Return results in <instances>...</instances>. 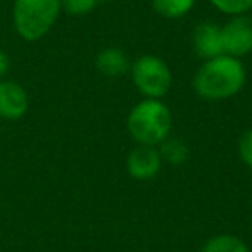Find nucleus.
I'll return each mask as SVG.
<instances>
[{
	"mask_svg": "<svg viewBox=\"0 0 252 252\" xmlns=\"http://www.w3.org/2000/svg\"><path fill=\"white\" fill-rule=\"evenodd\" d=\"M245 67L237 57L221 54L204 61L193 76V90L200 98L221 102L231 98L244 88Z\"/></svg>",
	"mask_w": 252,
	"mask_h": 252,
	"instance_id": "obj_1",
	"label": "nucleus"
},
{
	"mask_svg": "<svg viewBox=\"0 0 252 252\" xmlns=\"http://www.w3.org/2000/svg\"><path fill=\"white\" fill-rule=\"evenodd\" d=\"M173 116L159 98H144L128 116V133L138 145L158 147L171 135Z\"/></svg>",
	"mask_w": 252,
	"mask_h": 252,
	"instance_id": "obj_2",
	"label": "nucleus"
},
{
	"mask_svg": "<svg viewBox=\"0 0 252 252\" xmlns=\"http://www.w3.org/2000/svg\"><path fill=\"white\" fill-rule=\"evenodd\" d=\"M61 0H14L12 21L18 35L26 42L43 38L61 14Z\"/></svg>",
	"mask_w": 252,
	"mask_h": 252,
	"instance_id": "obj_3",
	"label": "nucleus"
},
{
	"mask_svg": "<svg viewBox=\"0 0 252 252\" xmlns=\"http://www.w3.org/2000/svg\"><path fill=\"white\" fill-rule=\"evenodd\" d=\"M131 80L145 98H159L169 94L173 87V74L169 66L154 54H144L131 63Z\"/></svg>",
	"mask_w": 252,
	"mask_h": 252,
	"instance_id": "obj_4",
	"label": "nucleus"
},
{
	"mask_svg": "<svg viewBox=\"0 0 252 252\" xmlns=\"http://www.w3.org/2000/svg\"><path fill=\"white\" fill-rule=\"evenodd\" d=\"M223 50L226 56L240 57L252 52V19L247 16H235L221 26Z\"/></svg>",
	"mask_w": 252,
	"mask_h": 252,
	"instance_id": "obj_5",
	"label": "nucleus"
},
{
	"mask_svg": "<svg viewBox=\"0 0 252 252\" xmlns=\"http://www.w3.org/2000/svg\"><path fill=\"white\" fill-rule=\"evenodd\" d=\"M162 159L159 156L158 147H147V145H138L130 152L126 159V168L128 173L135 180H152L161 171Z\"/></svg>",
	"mask_w": 252,
	"mask_h": 252,
	"instance_id": "obj_6",
	"label": "nucleus"
},
{
	"mask_svg": "<svg viewBox=\"0 0 252 252\" xmlns=\"http://www.w3.org/2000/svg\"><path fill=\"white\" fill-rule=\"evenodd\" d=\"M192 45L193 52L204 61L224 54L221 26H218L216 23L211 21H204L200 25H197L192 35Z\"/></svg>",
	"mask_w": 252,
	"mask_h": 252,
	"instance_id": "obj_7",
	"label": "nucleus"
},
{
	"mask_svg": "<svg viewBox=\"0 0 252 252\" xmlns=\"http://www.w3.org/2000/svg\"><path fill=\"white\" fill-rule=\"evenodd\" d=\"M30 98L26 90L16 81H0V118L19 119L26 114Z\"/></svg>",
	"mask_w": 252,
	"mask_h": 252,
	"instance_id": "obj_8",
	"label": "nucleus"
},
{
	"mask_svg": "<svg viewBox=\"0 0 252 252\" xmlns=\"http://www.w3.org/2000/svg\"><path fill=\"white\" fill-rule=\"evenodd\" d=\"M95 67L104 76L119 78L130 71L131 63L125 50L118 49V47H107L102 52H98L97 59H95Z\"/></svg>",
	"mask_w": 252,
	"mask_h": 252,
	"instance_id": "obj_9",
	"label": "nucleus"
},
{
	"mask_svg": "<svg viewBox=\"0 0 252 252\" xmlns=\"http://www.w3.org/2000/svg\"><path fill=\"white\" fill-rule=\"evenodd\" d=\"M158 151L162 162H168L171 166H180L189 159V147L180 138L168 137L162 144L158 145Z\"/></svg>",
	"mask_w": 252,
	"mask_h": 252,
	"instance_id": "obj_10",
	"label": "nucleus"
},
{
	"mask_svg": "<svg viewBox=\"0 0 252 252\" xmlns=\"http://www.w3.org/2000/svg\"><path fill=\"white\" fill-rule=\"evenodd\" d=\"M195 5V0H152V9L164 19H180Z\"/></svg>",
	"mask_w": 252,
	"mask_h": 252,
	"instance_id": "obj_11",
	"label": "nucleus"
},
{
	"mask_svg": "<svg viewBox=\"0 0 252 252\" xmlns=\"http://www.w3.org/2000/svg\"><path fill=\"white\" fill-rule=\"evenodd\" d=\"M200 252H251V251L245 245V242L240 240L238 237L223 233V235H216V237H211L204 244Z\"/></svg>",
	"mask_w": 252,
	"mask_h": 252,
	"instance_id": "obj_12",
	"label": "nucleus"
},
{
	"mask_svg": "<svg viewBox=\"0 0 252 252\" xmlns=\"http://www.w3.org/2000/svg\"><path fill=\"white\" fill-rule=\"evenodd\" d=\"M211 5L226 16H244L252 9V0H209Z\"/></svg>",
	"mask_w": 252,
	"mask_h": 252,
	"instance_id": "obj_13",
	"label": "nucleus"
},
{
	"mask_svg": "<svg viewBox=\"0 0 252 252\" xmlns=\"http://www.w3.org/2000/svg\"><path fill=\"white\" fill-rule=\"evenodd\" d=\"M98 0H61V7L71 16H85L95 9Z\"/></svg>",
	"mask_w": 252,
	"mask_h": 252,
	"instance_id": "obj_14",
	"label": "nucleus"
},
{
	"mask_svg": "<svg viewBox=\"0 0 252 252\" xmlns=\"http://www.w3.org/2000/svg\"><path fill=\"white\" fill-rule=\"evenodd\" d=\"M238 154L244 164L252 169V130H247L238 138Z\"/></svg>",
	"mask_w": 252,
	"mask_h": 252,
	"instance_id": "obj_15",
	"label": "nucleus"
},
{
	"mask_svg": "<svg viewBox=\"0 0 252 252\" xmlns=\"http://www.w3.org/2000/svg\"><path fill=\"white\" fill-rule=\"evenodd\" d=\"M9 67H11V59L4 50H0V78H4L7 74Z\"/></svg>",
	"mask_w": 252,
	"mask_h": 252,
	"instance_id": "obj_16",
	"label": "nucleus"
},
{
	"mask_svg": "<svg viewBox=\"0 0 252 252\" xmlns=\"http://www.w3.org/2000/svg\"><path fill=\"white\" fill-rule=\"evenodd\" d=\"M98 2H104V0H98Z\"/></svg>",
	"mask_w": 252,
	"mask_h": 252,
	"instance_id": "obj_17",
	"label": "nucleus"
}]
</instances>
